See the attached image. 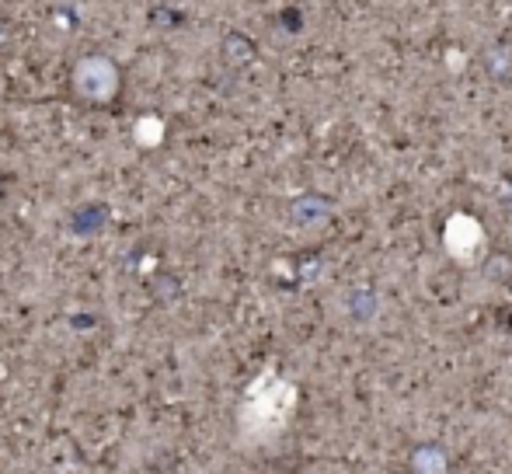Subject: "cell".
<instances>
[{"label": "cell", "instance_id": "6da1fadb", "mask_svg": "<svg viewBox=\"0 0 512 474\" xmlns=\"http://www.w3.org/2000/svg\"><path fill=\"white\" fill-rule=\"evenodd\" d=\"M70 88L81 102L108 105L122 91V70L112 56L105 53H84L70 70Z\"/></svg>", "mask_w": 512, "mask_h": 474}, {"label": "cell", "instance_id": "7a4b0ae2", "mask_svg": "<svg viewBox=\"0 0 512 474\" xmlns=\"http://www.w3.org/2000/svg\"><path fill=\"white\" fill-rule=\"evenodd\" d=\"M408 468L411 474H450V457L436 443H422V447L411 450Z\"/></svg>", "mask_w": 512, "mask_h": 474}, {"label": "cell", "instance_id": "3957f363", "mask_svg": "<svg viewBox=\"0 0 512 474\" xmlns=\"http://www.w3.org/2000/svg\"><path fill=\"white\" fill-rule=\"evenodd\" d=\"M331 217V203L324 196H300L293 203V224L297 227H321Z\"/></svg>", "mask_w": 512, "mask_h": 474}, {"label": "cell", "instance_id": "277c9868", "mask_svg": "<svg viewBox=\"0 0 512 474\" xmlns=\"http://www.w3.org/2000/svg\"><path fill=\"white\" fill-rule=\"evenodd\" d=\"M345 307H349V318L363 325V321H373V318H377L380 300H377V293H373L370 286H356V290L349 293V304H345Z\"/></svg>", "mask_w": 512, "mask_h": 474}, {"label": "cell", "instance_id": "5b68a950", "mask_svg": "<svg viewBox=\"0 0 512 474\" xmlns=\"http://www.w3.org/2000/svg\"><path fill=\"white\" fill-rule=\"evenodd\" d=\"M223 56H227L234 67H248V63L255 60V46H251V39H244V35H227Z\"/></svg>", "mask_w": 512, "mask_h": 474}, {"label": "cell", "instance_id": "8992f818", "mask_svg": "<svg viewBox=\"0 0 512 474\" xmlns=\"http://www.w3.org/2000/svg\"><path fill=\"white\" fill-rule=\"evenodd\" d=\"M485 67L492 77H509L512 74V46H492L485 53Z\"/></svg>", "mask_w": 512, "mask_h": 474}, {"label": "cell", "instance_id": "52a82bcc", "mask_svg": "<svg viewBox=\"0 0 512 474\" xmlns=\"http://www.w3.org/2000/svg\"><path fill=\"white\" fill-rule=\"evenodd\" d=\"M4 42H7V32H4V28H0V46H4Z\"/></svg>", "mask_w": 512, "mask_h": 474}]
</instances>
